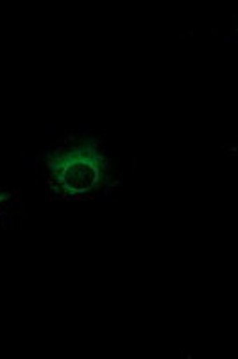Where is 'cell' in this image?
<instances>
[{"instance_id":"obj_1","label":"cell","mask_w":238,"mask_h":359,"mask_svg":"<svg viewBox=\"0 0 238 359\" xmlns=\"http://www.w3.org/2000/svg\"><path fill=\"white\" fill-rule=\"evenodd\" d=\"M104 156L93 144H81L66 151L56 153L49 160L52 180L69 196L88 194L101 184Z\"/></svg>"},{"instance_id":"obj_2","label":"cell","mask_w":238,"mask_h":359,"mask_svg":"<svg viewBox=\"0 0 238 359\" xmlns=\"http://www.w3.org/2000/svg\"><path fill=\"white\" fill-rule=\"evenodd\" d=\"M8 196H9L8 192H0V203H2V201H4Z\"/></svg>"}]
</instances>
